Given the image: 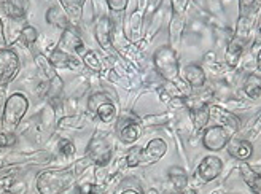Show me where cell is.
I'll return each mask as SVG.
<instances>
[{
    "mask_svg": "<svg viewBox=\"0 0 261 194\" xmlns=\"http://www.w3.org/2000/svg\"><path fill=\"white\" fill-rule=\"evenodd\" d=\"M211 120L226 129L232 137L241 131V120L232 112L223 108L221 105H211Z\"/></svg>",
    "mask_w": 261,
    "mask_h": 194,
    "instance_id": "11",
    "label": "cell"
},
{
    "mask_svg": "<svg viewBox=\"0 0 261 194\" xmlns=\"http://www.w3.org/2000/svg\"><path fill=\"white\" fill-rule=\"evenodd\" d=\"M208 2H211V4H214V2H215V0H208Z\"/></svg>",
    "mask_w": 261,
    "mask_h": 194,
    "instance_id": "49",
    "label": "cell"
},
{
    "mask_svg": "<svg viewBox=\"0 0 261 194\" xmlns=\"http://www.w3.org/2000/svg\"><path fill=\"white\" fill-rule=\"evenodd\" d=\"M140 148L142 147H133L126 156V165L127 167H137L140 165Z\"/></svg>",
    "mask_w": 261,
    "mask_h": 194,
    "instance_id": "37",
    "label": "cell"
},
{
    "mask_svg": "<svg viewBox=\"0 0 261 194\" xmlns=\"http://www.w3.org/2000/svg\"><path fill=\"white\" fill-rule=\"evenodd\" d=\"M184 80L191 86V89H202L207 81V75L202 67L196 66V64H188L184 69Z\"/></svg>",
    "mask_w": 261,
    "mask_h": 194,
    "instance_id": "20",
    "label": "cell"
},
{
    "mask_svg": "<svg viewBox=\"0 0 261 194\" xmlns=\"http://www.w3.org/2000/svg\"><path fill=\"white\" fill-rule=\"evenodd\" d=\"M7 4V0H0V10H2L4 8V5Z\"/></svg>",
    "mask_w": 261,
    "mask_h": 194,
    "instance_id": "46",
    "label": "cell"
},
{
    "mask_svg": "<svg viewBox=\"0 0 261 194\" xmlns=\"http://www.w3.org/2000/svg\"><path fill=\"white\" fill-rule=\"evenodd\" d=\"M255 43H256V45L261 43V25H259V31H258V34H256V40H255Z\"/></svg>",
    "mask_w": 261,
    "mask_h": 194,
    "instance_id": "45",
    "label": "cell"
},
{
    "mask_svg": "<svg viewBox=\"0 0 261 194\" xmlns=\"http://www.w3.org/2000/svg\"><path fill=\"white\" fill-rule=\"evenodd\" d=\"M86 156L93 161L94 165L97 167H106L110 164L112 156H113V140L109 132L97 131L94 137L91 138Z\"/></svg>",
    "mask_w": 261,
    "mask_h": 194,
    "instance_id": "5",
    "label": "cell"
},
{
    "mask_svg": "<svg viewBox=\"0 0 261 194\" xmlns=\"http://www.w3.org/2000/svg\"><path fill=\"white\" fill-rule=\"evenodd\" d=\"M21 70V61L16 51L0 48V93H5L7 86L16 80Z\"/></svg>",
    "mask_w": 261,
    "mask_h": 194,
    "instance_id": "6",
    "label": "cell"
},
{
    "mask_svg": "<svg viewBox=\"0 0 261 194\" xmlns=\"http://www.w3.org/2000/svg\"><path fill=\"white\" fill-rule=\"evenodd\" d=\"M153 64L158 75L167 83H177L181 78L177 53L172 46L164 45L156 49L153 54Z\"/></svg>",
    "mask_w": 261,
    "mask_h": 194,
    "instance_id": "3",
    "label": "cell"
},
{
    "mask_svg": "<svg viewBox=\"0 0 261 194\" xmlns=\"http://www.w3.org/2000/svg\"><path fill=\"white\" fill-rule=\"evenodd\" d=\"M185 29V15H177L172 13L171 22H169V42L174 49H177L181 43V37H184Z\"/></svg>",
    "mask_w": 261,
    "mask_h": 194,
    "instance_id": "21",
    "label": "cell"
},
{
    "mask_svg": "<svg viewBox=\"0 0 261 194\" xmlns=\"http://www.w3.org/2000/svg\"><path fill=\"white\" fill-rule=\"evenodd\" d=\"M93 165V161H91L88 156H85V158H82V159H78L75 164H73V174H75V177H82L83 175V172L88 169V167H91Z\"/></svg>",
    "mask_w": 261,
    "mask_h": 194,
    "instance_id": "38",
    "label": "cell"
},
{
    "mask_svg": "<svg viewBox=\"0 0 261 194\" xmlns=\"http://www.w3.org/2000/svg\"><path fill=\"white\" fill-rule=\"evenodd\" d=\"M221 171H223V161L218 156L211 154V156L202 158L198 169H196V175H198L204 183H208V182H214L215 178H218L221 175Z\"/></svg>",
    "mask_w": 261,
    "mask_h": 194,
    "instance_id": "12",
    "label": "cell"
},
{
    "mask_svg": "<svg viewBox=\"0 0 261 194\" xmlns=\"http://www.w3.org/2000/svg\"><path fill=\"white\" fill-rule=\"evenodd\" d=\"M118 138L124 145H133L140 138V120L130 113L118 116Z\"/></svg>",
    "mask_w": 261,
    "mask_h": 194,
    "instance_id": "9",
    "label": "cell"
},
{
    "mask_svg": "<svg viewBox=\"0 0 261 194\" xmlns=\"http://www.w3.org/2000/svg\"><path fill=\"white\" fill-rule=\"evenodd\" d=\"M261 15V0H239V16L234 35L242 42L249 40Z\"/></svg>",
    "mask_w": 261,
    "mask_h": 194,
    "instance_id": "2",
    "label": "cell"
},
{
    "mask_svg": "<svg viewBox=\"0 0 261 194\" xmlns=\"http://www.w3.org/2000/svg\"><path fill=\"white\" fill-rule=\"evenodd\" d=\"M231 134L226 131V129H223L221 126L218 124H214V126H207L204 131H202V145L205 150L208 151H220L226 148L228 142L231 140Z\"/></svg>",
    "mask_w": 261,
    "mask_h": 194,
    "instance_id": "8",
    "label": "cell"
},
{
    "mask_svg": "<svg viewBox=\"0 0 261 194\" xmlns=\"http://www.w3.org/2000/svg\"><path fill=\"white\" fill-rule=\"evenodd\" d=\"M256 70L261 72V48H259L258 54H256Z\"/></svg>",
    "mask_w": 261,
    "mask_h": 194,
    "instance_id": "42",
    "label": "cell"
},
{
    "mask_svg": "<svg viewBox=\"0 0 261 194\" xmlns=\"http://www.w3.org/2000/svg\"><path fill=\"white\" fill-rule=\"evenodd\" d=\"M241 177H242L244 182L247 183V186L250 188V191L255 194V191H256V188H258V183H259V178H261V172L253 171L249 164L244 162V164L241 165Z\"/></svg>",
    "mask_w": 261,
    "mask_h": 194,
    "instance_id": "27",
    "label": "cell"
},
{
    "mask_svg": "<svg viewBox=\"0 0 261 194\" xmlns=\"http://www.w3.org/2000/svg\"><path fill=\"white\" fill-rule=\"evenodd\" d=\"M82 61H83V66H85L88 70L94 72V73H100L102 69H103L102 61L99 59L97 53H96V51H93V49H88V51H86V54L82 58Z\"/></svg>",
    "mask_w": 261,
    "mask_h": 194,
    "instance_id": "32",
    "label": "cell"
},
{
    "mask_svg": "<svg viewBox=\"0 0 261 194\" xmlns=\"http://www.w3.org/2000/svg\"><path fill=\"white\" fill-rule=\"evenodd\" d=\"M169 180H171L172 186L178 192L188 188V175L185 174V171L181 169V167H172V169L169 171Z\"/></svg>",
    "mask_w": 261,
    "mask_h": 194,
    "instance_id": "28",
    "label": "cell"
},
{
    "mask_svg": "<svg viewBox=\"0 0 261 194\" xmlns=\"http://www.w3.org/2000/svg\"><path fill=\"white\" fill-rule=\"evenodd\" d=\"M226 150L232 159H238L242 162H245L253 154V147L250 144V140L242 137H231V140L226 145Z\"/></svg>",
    "mask_w": 261,
    "mask_h": 194,
    "instance_id": "15",
    "label": "cell"
},
{
    "mask_svg": "<svg viewBox=\"0 0 261 194\" xmlns=\"http://www.w3.org/2000/svg\"><path fill=\"white\" fill-rule=\"evenodd\" d=\"M59 4L69 15L73 25L78 27V22L82 21V16H83V8H85L86 0H59Z\"/></svg>",
    "mask_w": 261,
    "mask_h": 194,
    "instance_id": "24",
    "label": "cell"
},
{
    "mask_svg": "<svg viewBox=\"0 0 261 194\" xmlns=\"http://www.w3.org/2000/svg\"><path fill=\"white\" fill-rule=\"evenodd\" d=\"M106 4L113 15H121L129 7V0H106Z\"/></svg>",
    "mask_w": 261,
    "mask_h": 194,
    "instance_id": "34",
    "label": "cell"
},
{
    "mask_svg": "<svg viewBox=\"0 0 261 194\" xmlns=\"http://www.w3.org/2000/svg\"><path fill=\"white\" fill-rule=\"evenodd\" d=\"M180 194H198V192H196L193 188H187V189H184V191H181Z\"/></svg>",
    "mask_w": 261,
    "mask_h": 194,
    "instance_id": "44",
    "label": "cell"
},
{
    "mask_svg": "<svg viewBox=\"0 0 261 194\" xmlns=\"http://www.w3.org/2000/svg\"><path fill=\"white\" fill-rule=\"evenodd\" d=\"M245 43L247 42H242L239 40V38L236 37H232L228 46H226V51H225V62H226V66L229 67H236L242 54H244V51H245Z\"/></svg>",
    "mask_w": 261,
    "mask_h": 194,
    "instance_id": "23",
    "label": "cell"
},
{
    "mask_svg": "<svg viewBox=\"0 0 261 194\" xmlns=\"http://www.w3.org/2000/svg\"><path fill=\"white\" fill-rule=\"evenodd\" d=\"M22 174V167L18 164H5L0 167V188L8 192L18 185V178Z\"/></svg>",
    "mask_w": 261,
    "mask_h": 194,
    "instance_id": "19",
    "label": "cell"
},
{
    "mask_svg": "<svg viewBox=\"0 0 261 194\" xmlns=\"http://www.w3.org/2000/svg\"><path fill=\"white\" fill-rule=\"evenodd\" d=\"M112 32H113L112 18L107 16V15L99 16V19L94 24V37H96V42L99 43L100 49L106 54H112V51H113Z\"/></svg>",
    "mask_w": 261,
    "mask_h": 194,
    "instance_id": "10",
    "label": "cell"
},
{
    "mask_svg": "<svg viewBox=\"0 0 261 194\" xmlns=\"http://www.w3.org/2000/svg\"><path fill=\"white\" fill-rule=\"evenodd\" d=\"M38 38H40V35H38V31L34 27V25L28 24V25H25V27L22 29L18 43H21L24 48H34L35 43L38 42Z\"/></svg>",
    "mask_w": 261,
    "mask_h": 194,
    "instance_id": "30",
    "label": "cell"
},
{
    "mask_svg": "<svg viewBox=\"0 0 261 194\" xmlns=\"http://www.w3.org/2000/svg\"><path fill=\"white\" fill-rule=\"evenodd\" d=\"M163 0H147V10H145V15H153L156 13V10L160 8Z\"/></svg>",
    "mask_w": 261,
    "mask_h": 194,
    "instance_id": "40",
    "label": "cell"
},
{
    "mask_svg": "<svg viewBox=\"0 0 261 194\" xmlns=\"http://www.w3.org/2000/svg\"><path fill=\"white\" fill-rule=\"evenodd\" d=\"M171 118H172V116L169 113L158 115V116H145L143 120H140V124H143V126H160V124L167 123Z\"/></svg>",
    "mask_w": 261,
    "mask_h": 194,
    "instance_id": "33",
    "label": "cell"
},
{
    "mask_svg": "<svg viewBox=\"0 0 261 194\" xmlns=\"http://www.w3.org/2000/svg\"><path fill=\"white\" fill-rule=\"evenodd\" d=\"M167 151V144L160 138H151L145 148H140V165H151L158 162Z\"/></svg>",
    "mask_w": 261,
    "mask_h": 194,
    "instance_id": "13",
    "label": "cell"
},
{
    "mask_svg": "<svg viewBox=\"0 0 261 194\" xmlns=\"http://www.w3.org/2000/svg\"><path fill=\"white\" fill-rule=\"evenodd\" d=\"M244 93L245 96L252 100H259L261 99V78L256 73H249L244 83Z\"/></svg>",
    "mask_w": 261,
    "mask_h": 194,
    "instance_id": "26",
    "label": "cell"
},
{
    "mask_svg": "<svg viewBox=\"0 0 261 194\" xmlns=\"http://www.w3.org/2000/svg\"><path fill=\"white\" fill-rule=\"evenodd\" d=\"M120 194H142L140 192V189H134V188H126V189H123Z\"/></svg>",
    "mask_w": 261,
    "mask_h": 194,
    "instance_id": "41",
    "label": "cell"
},
{
    "mask_svg": "<svg viewBox=\"0 0 261 194\" xmlns=\"http://www.w3.org/2000/svg\"><path fill=\"white\" fill-rule=\"evenodd\" d=\"M86 123V115H67V116H62L58 123V129H82Z\"/></svg>",
    "mask_w": 261,
    "mask_h": 194,
    "instance_id": "29",
    "label": "cell"
},
{
    "mask_svg": "<svg viewBox=\"0 0 261 194\" xmlns=\"http://www.w3.org/2000/svg\"><path fill=\"white\" fill-rule=\"evenodd\" d=\"M212 194H225V192H223V191H221V189H215V191H214Z\"/></svg>",
    "mask_w": 261,
    "mask_h": 194,
    "instance_id": "47",
    "label": "cell"
},
{
    "mask_svg": "<svg viewBox=\"0 0 261 194\" xmlns=\"http://www.w3.org/2000/svg\"><path fill=\"white\" fill-rule=\"evenodd\" d=\"M29 105H31V102L28 96L22 93H15L10 97H7L4 112H2V120H4L7 131H15L22 123L25 113L29 110Z\"/></svg>",
    "mask_w": 261,
    "mask_h": 194,
    "instance_id": "4",
    "label": "cell"
},
{
    "mask_svg": "<svg viewBox=\"0 0 261 194\" xmlns=\"http://www.w3.org/2000/svg\"><path fill=\"white\" fill-rule=\"evenodd\" d=\"M82 45H85V43L82 40L80 32H78V27H75V25H72V27L65 29V31H62L61 38H59V42H58V48L62 49V51H65V53L72 54V56H75L76 49L80 48Z\"/></svg>",
    "mask_w": 261,
    "mask_h": 194,
    "instance_id": "16",
    "label": "cell"
},
{
    "mask_svg": "<svg viewBox=\"0 0 261 194\" xmlns=\"http://www.w3.org/2000/svg\"><path fill=\"white\" fill-rule=\"evenodd\" d=\"M0 24H2V34H4V42L5 46H11L18 43L22 29L25 27V19H18V18H8L4 16L0 19Z\"/></svg>",
    "mask_w": 261,
    "mask_h": 194,
    "instance_id": "14",
    "label": "cell"
},
{
    "mask_svg": "<svg viewBox=\"0 0 261 194\" xmlns=\"http://www.w3.org/2000/svg\"><path fill=\"white\" fill-rule=\"evenodd\" d=\"M16 140H18L16 134L13 131H7V129H5V131L0 132V150L13 147L16 144Z\"/></svg>",
    "mask_w": 261,
    "mask_h": 194,
    "instance_id": "35",
    "label": "cell"
},
{
    "mask_svg": "<svg viewBox=\"0 0 261 194\" xmlns=\"http://www.w3.org/2000/svg\"><path fill=\"white\" fill-rule=\"evenodd\" d=\"M18 4H19L24 10H28V8H29V4H31V0H18Z\"/></svg>",
    "mask_w": 261,
    "mask_h": 194,
    "instance_id": "43",
    "label": "cell"
},
{
    "mask_svg": "<svg viewBox=\"0 0 261 194\" xmlns=\"http://www.w3.org/2000/svg\"><path fill=\"white\" fill-rule=\"evenodd\" d=\"M145 10H147V0L137 4V8L127 15L126 21L123 22V32L124 37L129 42H137L142 35V27H143V18H145Z\"/></svg>",
    "mask_w": 261,
    "mask_h": 194,
    "instance_id": "7",
    "label": "cell"
},
{
    "mask_svg": "<svg viewBox=\"0 0 261 194\" xmlns=\"http://www.w3.org/2000/svg\"><path fill=\"white\" fill-rule=\"evenodd\" d=\"M148 194H158V192H156L154 189H150V191H148Z\"/></svg>",
    "mask_w": 261,
    "mask_h": 194,
    "instance_id": "48",
    "label": "cell"
},
{
    "mask_svg": "<svg viewBox=\"0 0 261 194\" xmlns=\"http://www.w3.org/2000/svg\"><path fill=\"white\" fill-rule=\"evenodd\" d=\"M188 5H190V0H171L172 13H177V15H185Z\"/></svg>",
    "mask_w": 261,
    "mask_h": 194,
    "instance_id": "39",
    "label": "cell"
},
{
    "mask_svg": "<svg viewBox=\"0 0 261 194\" xmlns=\"http://www.w3.org/2000/svg\"><path fill=\"white\" fill-rule=\"evenodd\" d=\"M190 118H191V124H193L194 132H202L207 127L208 120H211V105L202 103V105H199V107L191 108Z\"/></svg>",
    "mask_w": 261,
    "mask_h": 194,
    "instance_id": "22",
    "label": "cell"
},
{
    "mask_svg": "<svg viewBox=\"0 0 261 194\" xmlns=\"http://www.w3.org/2000/svg\"><path fill=\"white\" fill-rule=\"evenodd\" d=\"M35 66L38 69V73H40V81L42 83H49L58 75L56 69L51 66L49 59L43 53H37L35 54Z\"/></svg>",
    "mask_w": 261,
    "mask_h": 194,
    "instance_id": "25",
    "label": "cell"
},
{
    "mask_svg": "<svg viewBox=\"0 0 261 194\" xmlns=\"http://www.w3.org/2000/svg\"><path fill=\"white\" fill-rule=\"evenodd\" d=\"M45 21L49 24V25H55V27L61 29V31H65L73 25V22L70 21L69 15L65 13V10L61 7V4H55L51 5L46 13H45ZM76 27V25H75Z\"/></svg>",
    "mask_w": 261,
    "mask_h": 194,
    "instance_id": "17",
    "label": "cell"
},
{
    "mask_svg": "<svg viewBox=\"0 0 261 194\" xmlns=\"http://www.w3.org/2000/svg\"><path fill=\"white\" fill-rule=\"evenodd\" d=\"M75 151H76V148H75V145L72 144V140L65 138V137H61V138L58 140V144H56V154H58L59 158L69 161V159L73 158Z\"/></svg>",
    "mask_w": 261,
    "mask_h": 194,
    "instance_id": "31",
    "label": "cell"
},
{
    "mask_svg": "<svg viewBox=\"0 0 261 194\" xmlns=\"http://www.w3.org/2000/svg\"><path fill=\"white\" fill-rule=\"evenodd\" d=\"M75 174L67 169H49L38 172L35 188L38 194H64L75 183Z\"/></svg>",
    "mask_w": 261,
    "mask_h": 194,
    "instance_id": "1",
    "label": "cell"
},
{
    "mask_svg": "<svg viewBox=\"0 0 261 194\" xmlns=\"http://www.w3.org/2000/svg\"><path fill=\"white\" fill-rule=\"evenodd\" d=\"M102 186L100 185H94V183H82L75 188L76 194H99L102 192Z\"/></svg>",
    "mask_w": 261,
    "mask_h": 194,
    "instance_id": "36",
    "label": "cell"
},
{
    "mask_svg": "<svg viewBox=\"0 0 261 194\" xmlns=\"http://www.w3.org/2000/svg\"><path fill=\"white\" fill-rule=\"evenodd\" d=\"M118 108H116V103L113 99L107 100V102H103L100 103V105L94 110V113L89 116L91 120H97L99 123L102 124H106V126H110L113 123L118 121Z\"/></svg>",
    "mask_w": 261,
    "mask_h": 194,
    "instance_id": "18",
    "label": "cell"
},
{
    "mask_svg": "<svg viewBox=\"0 0 261 194\" xmlns=\"http://www.w3.org/2000/svg\"><path fill=\"white\" fill-rule=\"evenodd\" d=\"M140 2H143V0H140Z\"/></svg>",
    "mask_w": 261,
    "mask_h": 194,
    "instance_id": "50",
    "label": "cell"
}]
</instances>
